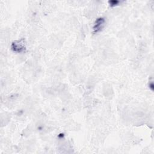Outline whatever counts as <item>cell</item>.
Returning a JSON list of instances; mask_svg holds the SVG:
<instances>
[{
    "label": "cell",
    "instance_id": "cell-2",
    "mask_svg": "<svg viewBox=\"0 0 154 154\" xmlns=\"http://www.w3.org/2000/svg\"><path fill=\"white\" fill-rule=\"evenodd\" d=\"M105 20L103 17H99L96 19L95 21L94 26H93V30L94 33H97L99 31H100L104 27Z\"/></svg>",
    "mask_w": 154,
    "mask_h": 154
},
{
    "label": "cell",
    "instance_id": "cell-1",
    "mask_svg": "<svg viewBox=\"0 0 154 154\" xmlns=\"http://www.w3.org/2000/svg\"><path fill=\"white\" fill-rule=\"evenodd\" d=\"M11 49L13 51L17 53H22L26 49L25 43L23 39L14 42L11 45Z\"/></svg>",
    "mask_w": 154,
    "mask_h": 154
}]
</instances>
